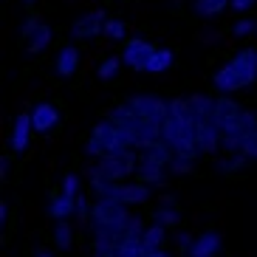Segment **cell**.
I'll list each match as a JSON object with an SVG mask.
<instances>
[{
	"label": "cell",
	"instance_id": "obj_21",
	"mask_svg": "<svg viewBox=\"0 0 257 257\" xmlns=\"http://www.w3.org/2000/svg\"><path fill=\"white\" fill-rule=\"evenodd\" d=\"M116 71H119V60H116V57H110V60L99 62L96 76H99V79H110V76H116Z\"/></svg>",
	"mask_w": 257,
	"mask_h": 257
},
{
	"label": "cell",
	"instance_id": "obj_28",
	"mask_svg": "<svg viewBox=\"0 0 257 257\" xmlns=\"http://www.w3.org/2000/svg\"><path fill=\"white\" fill-rule=\"evenodd\" d=\"M144 257H170V254L161 251V249H156V251H144Z\"/></svg>",
	"mask_w": 257,
	"mask_h": 257
},
{
	"label": "cell",
	"instance_id": "obj_13",
	"mask_svg": "<svg viewBox=\"0 0 257 257\" xmlns=\"http://www.w3.org/2000/svg\"><path fill=\"white\" fill-rule=\"evenodd\" d=\"M136 178L142 184H147V187H161V184H164V167L153 164V161H147V159H139Z\"/></svg>",
	"mask_w": 257,
	"mask_h": 257
},
{
	"label": "cell",
	"instance_id": "obj_19",
	"mask_svg": "<svg viewBox=\"0 0 257 257\" xmlns=\"http://www.w3.org/2000/svg\"><path fill=\"white\" fill-rule=\"evenodd\" d=\"M119 257H144L142 237H127L119 243Z\"/></svg>",
	"mask_w": 257,
	"mask_h": 257
},
{
	"label": "cell",
	"instance_id": "obj_3",
	"mask_svg": "<svg viewBox=\"0 0 257 257\" xmlns=\"http://www.w3.org/2000/svg\"><path fill=\"white\" fill-rule=\"evenodd\" d=\"M96 170L105 175L107 181H124L139 170V156L133 150H121V153H110L105 159H99Z\"/></svg>",
	"mask_w": 257,
	"mask_h": 257
},
{
	"label": "cell",
	"instance_id": "obj_9",
	"mask_svg": "<svg viewBox=\"0 0 257 257\" xmlns=\"http://www.w3.org/2000/svg\"><path fill=\"white\" fill-rule=\"evenodd\" d=\"M116 201L124 206H139V204H147L150 201V187L142 181H133V184H119L116 187Z\"/></svg>",
	"mask_w": 257,
	"mask_h": 257
},
{
	"label": "cell",
	"instance_id": "obj_15",
	"mask_svg": "<svg viewBox=\"0 0 257 257\" xmlns=\"http://www.w3.org/2000/svg\"><path fill=\"white\" fill-rule=\"evenodd\" d=\"M164 234H167V229L161 226V223H156V226H147V229H144V234H142V246H144V251H156V249H161V243H164Z\"/></svg>",
	"mask_w": 257,
	"mask_h": 257
},
{
	"label": "cell",
	"instance_id": "obj_7",
	"mask_svg": "<svg viewBox=\"0 0 257 257\" xmlns=\"http://www.w3.org/2000/svg\"><path fill=\"white\" fill-rule=\"evenodd\" d=\"M105 23H107L105 12L96 9V12H91V15L79 17V20L71 26V34H74V40H91V37H96L99 31H105Z\"/></svg>",
	"mask_w": 257,
	"mask_h": 257
},
{
	"label": "cell",
	"instance_id": "obj_2",
	"mask_svg": "<svg viewBox=\"0 0 257 257\" xmlns=\"http://www.w3.org/2000/svg\"><path fill=\"white\" fill-rule=\"evenodd\" d=\"M130 147H136L133 136H130L124 127H119L113 119L99 121L96 127L91 130V136H88V153L96 156V159H105V156H110V153L130 150Z\"/></svg>",
	"mask_w": 257,
	"mask_h": 257
},
{
	"label": "cell",
	"instance_id": "obj_6",
	"mask_svg": "<svg viewBox=\"0 0 257 257\" xmlns=\"http://www.w3.org/2000/svg\"><path fill=\"white\" fill-rule=\"evenodd\" d=\"M127 107L136 116L150 119V121H164L167 116H170V102H161V99H156V96H136V99L127 102Z\"/></svg>",
	"mask_w": 257,
	"mask_h": 257
},
{
	"label": "cell",
	"instance_id": "obj_29",
	"mask_svg": "<svg viewBox=\"0 0 257 257\" xmlns=\"http://www.w3.org/2000/svg\"><path fill=\"white\" fill-rule=\"evenodd\" d=\"M34 3H37V0H23V6H26V9H29L31 15H34Z\"/></svg>",
	"mask_w": 257,
	"mask_h": 257
},
{
	"label": "cell",
	"instance_id": "obj_5",
	"mask_svg": "<svg viewBox=\"0 0 257 257\" xmlns=\"http://www.w3.org/2000/svg\"><path fill=\"white\" fill-rule=\"evenodd\" d=\"M20 37H23L26 51H29V54H40L48 43H51V29H48L46 23H40L37 17L31 15L29 23L23 26V34H20Z\"/></svg>",
	"mask_w": 257,
	"mask_h": 257
},
{
	"label": "cell",
	"instance_id": "obj_4",
	"mask_svg": "<svg viewBox=\"0 0 257 257\" xmlns=\"http://www.w3.org/2000/svg\"><path fill=\"white\" fill-rule=\"evenodd\" d=\"M156 54H159V48L153 43H147V40H127L121 46V60L127 62L133 71H150Z\"/></svg>",
	"mask_w": 257,
	"mask_h": 257
},
{
	"label": "cell",
	"instance_id": "obj_25",
	"mask_svg": "<svg viewBox=\"0 0 257 257\" xmlns=\"http://www.w3.org/2000/svg\"><path fill=\"white\" fill-rule=\"evenodd\" d=\"M243 156L246 159H257V130H251L249 136H246V142H243Z\"/></svg>",
	"mask_w": 257,
	"mask_h": 257
},
{
	"label": "cell",
	"instance_id": "obj_17",
	"mask_svg": "<svg viewBox=\"0 0 257 257\" xmlns=\"http://www.w3.org/2000/svg\"><path fill=\"white\" fill-rule=\"evenodd\" d=\"M226 6H232V0H195V12L201 17H215Z\"/></svg>",
	"mask_w": 257,
	"mask_h": 257
},
{
	"label": "cell",
	"instance_id": "obj_20",
	"mask_svg": "<svg viewBox=\"0 0 257 257\" xmlns=\"http://www.w3.org/2000/svg\"><path fill=\"white\" fill-rule=\"evenodd\" d=\"M173 65V51H167V48H159V54L153 57V65H150V71L153 74H164L167 68Z\"/></svg>",
	"mask_w": 257,
	"mask_h": 257
},
{
	"label": "cell",
	"instance_id": "obj_16",
	"mask_svg": "<svg viewBox=\"0 0 257 257\" xmlns=\"http://www.w3.org/2000/svg\"><path fill=\"white\" fill-rule=\"evenodd\" d=\"M156 223H161V226H178V209H175V204L170 201V198H164V204L156 209Z\"/></svg>",
	"mask_w": 257,
	"mask_h": 257
},
{
	"label": "cell",
	"instance_id": "obj_10",
	"mask_svg": "<svg viewBox=\"0 0 257 257\" xmlns=\"http://www.w3.org/2000/svg\"><path fill=\"white\" fill-rule=\"evenodd\" d=\"M57 121H60V113H57V107L48 105V102H40V105L31 110V124H34V133H48V130L57 127Z\"/></svg>",
	"mask_w": 257,
	"mask_h": 257
},
{
	"label": "cell",
	"instance_id": "obj_22",
	"mask_svg": "<svg viewBox=\"0 0 257 257\" xmlns=\"http://www.w3.org/2000/svg\"><path fill=\"white\" fill-rule=\"evenodd\" d=\"M105 34L110 40H124V34H127V26L121 23V20H107L105 23Z\"/></svg>",
	"mask_w": 257,
	"mask_h": 257
},
{
	"label": "cell",
	"instance_id": "obj_27",
	"mask_svg": "<svg viewBox=\"0 0 257 257\" xmlns=\"http://www.w3.org/2000/svg\"><path fill=\"white\" fill-rule=\"evenodd\" d=\"M254 3L257 0H232V9H237V12H249Z\"/></svg>",
	"mask_w": 257,
	"mask_h": 257
},
{
	"label": "cell",
	"instance_id": "obj_24",
	"mask_svg": "<svg viewBox=\"0 0 257 257\" xmlns=\"http://www.w3.org/2000/svg\"><path fill=\"white\" fill-rule=\"evenodd\" d=\"M254 20H249V17H243V20H237V23L232 26V34L234 37H246V34H251L254 31Z\"/></svg>",
	"mask_w": 257,
	"mask_h": 257
},
{
	"label": "cell",
	"instance_id": "obj_23",
	"mask_svg": "<svg viewBox=\"0 0 257 257\" xmlns=\"http://www.w3.org/2000/svg\"><path fill=\"white\" fill-rule=\"evenodd\" d=\"M62 192H65V195H71V198H76L79 195V178H76L74 173H68L65 175V178H62Z\"/></svg>",
	"mask_w": 257,
	"mask_h": 257
},
{
	"label": "cell",
	"instance_id": "obj_18",
	"mask_svg": "<svg viewBox=\"0 0 257 257\" xmlns=\"http://www.w3.org/2000/svg\"><path fill=\"white\" fill-rule=\"evenodd\" d=\"M71 240H74V234H71L68 220H57V226H54V246L57 249H71Z\"/></svg>",
	"mask_w": 257,
	"mask_h": 257
},
{
	"label": "cell",
	"instance_id": "obj_31",
	"mask_svg": "<svg viewBox=\"0 0 257 257\" xmlns=\"http://www.w3.org/2000/svg\"><path fill=\"white\" fill-rule=\"evenodd\" d=\"M254 34H257V26H254Z\"/></svg>",
	"mask_w": 257,
	"mask_h": 257
},
{
	"label": "cell",
	"instance_id": "obj_11",
	"mask_svg": "<svg viewBox=\"0 0 257 257\" xmlns=\"http://www.w3.org/2000/svg\"><path fill=\"white\" fill-rule=\"evenodd\" d=\"M76 212V198L65 195L62 189H57L51 195V206H48V215H51L54 220H68L71 215Z\"/></svg>",
	"mask_w": 257,
	"mask_h": 257
},
{
	"label": "cell",
	"instance_id": "obj_1",
	"mask_svg": "<svg viewBox=\"0 0 257 257\" xmlns=\"http://www.w3.org/2000/svg\"><path fill=\"white\" fill-rule=\"evenodd\" d=\"M257 79V48H246L240 51L237 57L223 65L218 74L212 76V82L220 93H232V91H240L246 85H251Z\"/></svg>",
	"mask_w": 257,
	"mask_h": 257
},
{
	"label": "cell",
	"instance_id": "obj_26",
	"mask_svg": "<svg viewBox=\"0 0 257 257\" xmlns=\"http://www.w3.org/2000/svg\"><path fill=\"white\" fill-rule=\"evenodd\" d=\"M170 170H173V173H189V170H192V161L189 159H175L173 164H170Z\"/></svg>",
	"mask_w": 257,
	"mask_h": 257
},
{
	"label": "cell",
	"instance_id": "obj_8",
	"mask_svg": "<svg viewBox=\"0 0 257 257\" xmlns=\"http://www.w3.org/2000/svg\"><path fill=\"white\" fill-rule=\"evenodd\" d=\"M31 133H34V124H31V113H20L15 119V127H12V136H9V147H12V153H20L29 147V139Z\"/></svg>",
	"mask_w": 257,
	"mask_h": 257
},
{
	"label": "cell",
	"instance_id": "obj_12",
	"mask_svg": "<svg viewBox=\"0 0 257 257\" xmlns=\"http://www.w3.org/2000/svg\"><path fill=\"white\" fill-rule=\"evenodd\" d=\"M220 251V234L218 232H204L198 234L192 249H189V257H215Z\"/></svg>",
	"mask_w": 257,
	"mask_h": 257
},
{
	"label": "cell",
	"instance_id": "obj_30",
	"mask_svg": "<svg viewBox=\"0 0 257 257\" xmlns=\"http://www.w3.org/2000/svg\"><path fill=\"white\" fill-rule=\"evenodd\" d=\"M34 257H51V254H46V251H37V254H34Z\"/></svg>",
	"mask_w": 257,
	"mask_h": 257
},
{
	"label": "cell",
	"instance_id": "obj_14",
	"mask_svg": "<svg viewBox=\"0 0 257 257\" xmlns=\"http://www.w3.org/2000/svg\"><path fill=\"white\" fill-rule=\"evenodd\" d=\"M79 68V51L74 46H65L57 54V74L60 76H74Z\"/></svg>",
	"mask_w": 257,
	"mask_h": 257
}]
</instances>
